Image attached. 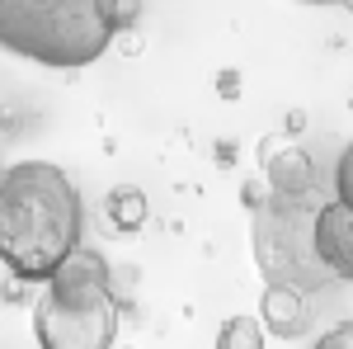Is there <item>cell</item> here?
<instances>
[{"label":"cell","mask_w":353,"mask_h":349,"mask_svg":"<svg viewBox=\"0 0 353 349\" xmlns=\"http://www.w3.org/2000/svg\"><path fill=\"white\" fill-rule=\"evenodd\" d=\"M123 312L113 302V274L99 250H76L57 269L33 307L38 349H113Z\"/></svg>","instance_id":"3957f363"},{"label":"cell","mask_w":353,"mask_h":349,"mask_svg":"<svg viewBox=\"0 0 353 349\" xmlns=\"http://www.w3.org/2000/svg\"><path fill=\"white\" fill-rule=\"evenodd\" d=\"M259 321L278 340H301L311 330V302L297 288H264V297H259Z\"/></svg>","instance_id":"52a82bcc"},{"label":"cell","mask_w":353,"mask_h":349,"mask_svg":"<svg viewBox=\"0 0 353 349\" xmlns=\"http://www.w3.org/2000/svg\"><path fill=\"white\" fill-rule=\"evenodd\" d=\"M311 5H353V0H311Z\"/></svg>","instance_id":"7c38bea8"},{"label":"cell","mask_w":353,"mask_h":349,"mask_svg":"<svg viewBox=\"0 0 353 349\" xmlns=\"http://www.w3.org/2000/svg\"><path fill=\"white\" fill-rule=\"evenodd\" d=\"M264 180H269V194H283V198H306V194H321V170L311 161V151L301 147H283L264 161Z\"/></svg>","instance_id":"8992f818"},{"label":"cell","mask_w":353,"mask_h":349,"mask_svg":"<svg viewBox=\"0 0 353 349\" xmlns=\"http://www.w3.org/2000/svg\"><path fill=\"white\" fill-rule=\"evenodd\" d=\"M141 217H146V198H141V189H113V194H109V222H113V227L137 232Z\"/></svg>","instance_id":"9c48e42d"},{"label":"cell","mask_w":353,"mask_h":349,"mask_svg":"<svg viewBox=\"0 0 353 349\" xmlns=\"http://www.w3.org/2000/svg\"><path fill=\"white\" fill-rule=\"evenodd\" d=\"M330 180H334V198H339L344 208H353V142L339 151V161H334V175H330Z\"/></svg>","instance_id":"30bf717a"},{"label":"cell","mask_w":353,"mask_h":349,"mask_svg":"<svg viewBox=\"0 0 353 349\" xmlns=\"http://www.w3.org/2000/svg\"><path fill=\"white\" fill-rule=\"evenodd\" d=\"M316 255L334 274V283H353V208L339 198H325L316 217Z\"/></svg>","instance_id":"5b68a950"},{"label":"cell","mask_w":353,"mask_h":349,"mask_svg":"<svg viewBox=\"0 0 353 349\" xmlns=\"http://www.w3.org/2000/svg\"><path fill=\"white\" fill-rule=\"evenodd\" d=\"M85 236L76 180L52 161H19L0 175V265L19 283H52Z\"/></svg>","instance_id":"6da1fadb"},{"label":"cell","mask_w":353,"mask_h":349,"mask_svg":"<svg viewBox=\"0 0 353 349\" xmlns=\"http://www.w3.org/2000/svg\"><path fill=\"white\" fill-rule=\"evenodd\" d=\"M325 208L321 194L306 198H283L269 194L254 203L250 241H254V269L269 288H297V293H321L334 283V274L316 255V217Z\"/></svg>","instance_id":"277c9868"},{"label":"cell","mask_w":353,"mask_h":349,"mask_svg":"<svg viewBox=\"0 0 353 349\" xmlns=\"http://www.w3.org/2000/svg\"><path fill=\"white\" fill-rule=\"evenodd\" d=\"M132 19V0H0V53L33 66H90Z\"/></svg>","instance_id":"7a4b0ae2"},{"label":"cell","mask_w":353,"mask_h":349,"mask_svg":"<svg viewBox=\"0 0 353 349\" xmlns=\"http://www.w3.org/2000/svg\"><path fill=\"white\" fill-rule=\"evenodd\" d=\"M311 349H353V321H339V326H330L325 335L316 340Z\"/></svg>","instance_id":"8fae6325"},{"label":"cell","mask_w":353,"mask_h":349,"mask_svg":"<svg viewBox=\"0 0 353 349\" xmlns=\"http://www.w3.org/2000/svg\"><path fill=\"white\" fill-rule=\"evenodd\" d=\"M264 321L259 317H231L217 330V349H264Z\"/></svg>","instance_id":"ba28073f"}]
</instances>
